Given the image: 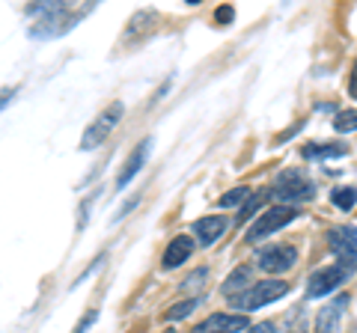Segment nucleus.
Returning <instances> with one entry per match:
<instances>
[{
	"label": "nucleus",
	"mask_w": 357,
	"mask_h": 333,
	"mask_svg": "<svg viewBox=\"0 0 357 333\" xmlns=\"http://www.w3.org/2000/svg\"><path fill=\"white\" fill-rule=\"evenodd\" d=\"M274 196L280 199L283 206L307 203V199L316 196V185H312L301 170H283L274 179Z\"/></svg>",
	"instance_id": "nucleus-2"
},
{
	"label": "nucleus",
	"mask_w": 357,
	"mask_h": 333,
	"mask_svg": "<svg viewBox=\"0 0 357 333\" xmlns=\"http://www.w3.org/2000/svg\"><path fill=\"white\" fill-rule=\"evenodd\" d=\"M248 333H277V327H274V321H259V325H253Z\"/></svg>",
	"instance_id": "nucleus-22"
},
{
	"label": "nucleus",
	"mask_w": 357,
	"mask_h": 333,
	"mask_svg": "<svg viewBox=\"0 0 357 333\" xmlns=\"http://www.w3.org/2000/svg\"><path fill=\"white\" fill-rule=\"evenodd\" d=\"M89 9L93 6H69V3H36V6H30L27 13L36 15V21H33V27H30V36L33 39L63 36V33H69Z\"/></svg>",
	"instance_id": "nucleus-1"
},
{
	"label": "nucleus",
	"mask_w": 357,
	"mask_h": 333,
	"mask_svg": "<svg viewBox=\"0 0 357 333\" xmlns=\"http://www.w3.org/2000/svg\"><path fill=\"white\" fill-rule=\"evenodd\" d=\"M229 18H232V9L229 6H220L218 9V21H229Z\"/></svg>",
	"instance_id": "nucleus-24"
},
{
	"label": "nucleus",
	"mask_w": 357,
	"mask_h": 333,
	"mask_svg": "<svg viewBox=\"0 0 357 333\" xmlns=\"http://www.w3.org/2000/svg\"><path fill=\"white\" fill-rule=\"evenodd\" d=\"M122 114H126V104H122V102H110V104L102 110V114H98L93 122H89V128L84 131V137H81V149H96V146H102L110 131L116 128V122L122 119Z\"/></svg>",
	"instance_id": "nucleus-3"
},
{
	"label": "nucleus",
	"mask_w": 357,
	"mask_h": 333,
	"mask_svg": "<svg viewBox=\"0 0 357 333\" xmlns=\"http://www.w3.org/2000/svg\"><path fill=\"white\" fill-rule=\"evenodd\" d=\"M295 206H274L268 208L262 217H256V224L248 229V241H262L265 235H271V232L289 226L295 220Z\"/></svg>",
	"instance_id": "nucleus-5"
},
{
	"label": "nucleus",
	"mask_w": 357,
	"mask_h": 333,
	"mask_svg": "<svg viewBox=\"0 0 357 333\" xmlns=\"http://www.w3.org/2000/svg\"><path fill=\"white\" fill-rule=\"evenodd\" d=\"M149 146H152V140L146 137V140H140L137 146H134V152L128 155V161H126V170L119 173V179H116V187H126L134 176L140 173V166H143V161H146V155H149Z\"/></svg>",
	"instance_id": "nucleus-13"
},
{
	"label": "nucleus",
	"mask_w": 357,
	"mask_h": 333,
	"mask_svg": "<svg viewBox=\"0 0 357 333\" xmlns=\"http://www.w3.org/2000/svg\"><path fill=\"white\" fill-rule=\"evenodd\" d=\"M295 262H298V250L292 244H274V247H265L256 253V265L268 274H286Z\"/></svg>",
	"instance_id": "nucleus-7"
},
{
	"label": "nucleus",
	"mask_w": 357,
	"mask_h": 333,
	"mask_svg": "<svg viewBox=\"0 0 357 333\" xmlns=\"http://www.w3.org/2000/svg\"><path fill=\"white\" fill-rule=\"evenodd\" d=\"M265 196H268V194H265V191H259V194H253V196L248 199V203H244V208L238 212V224H248V220L253 217V212H256V208H259V203H262Z\"/></svg>",
	"instance_id": "nucleus-19"
},
{
	"label": "nucleus",
	"mask_w": 357,
	"mask_h": 333,
	"mask_svg": "<svg viewBox=\"0 0 357 333\" xmlns=\"http://www.w3.org/2000/svg\"><path fill=\"white\" fill-rule=\"evenodd\" d=\"M345 280H349V268H345V265H328V268L310 274L307 297H325L333 292V288H340Z\"/></svg>",
	"instance_id": "nucleus-8"
},
{
	"label": "nucleus",
	"mask_w": 357,
	"mask_h": 333,
	"mask_svg": "<svg viewBox=\"0 0 357 333\" xmlns=\"http://www.w3.org/2000/svg\"><path fill=\"white\" fill-rule=\"evenodd\" d=\"M286 292H289V286L283 280H262V283L250 286L248 292L238 295L236 301H229V304L238 307V309H259V307L271 304V301H280Z\"/></svg>",
	"instance_id": "nucleus-4"
},
{
	"label": "nucleus",
	"mask_w": 357,
	"mask_h": 333,
	"mask_svg": "<svg viewBox=\"0 0 357 333\" xmlns=\"http://www.w3.org/2000/svg\"><path fill=\"white\" fill-rule=\"evenodd\" d=\"M191 253H194V241L188 235H176L170 244H167V250H164V268L170 271V268L185 265L188 259H191Z\"/></svg>",
	"instance_id": "nucleus-11"
},
{
	"label": "nucleus",
	"mask_w": 357,
	"mask_h": 333,
	"mask_svg": "<svg viewBox=\"0 0 357 333\" xmlns=\"http://www.w3.org/2000/svg\"><path fill=\"white\" fill-rule=\"evenodd\" d=\"M331 199H333L337 208H342V212H351V208L357 206V191L354 187H337V191L331 194Z\"/></svg>",
	"instance_id": "nucleus-16"
},
{
	"label": "nucleus",
	"mask_w": 357,
	"mask_h": 333,
	"mask_svg": "<svg viewBox=\"0 0 357 333\" xmlns=\"http://www.w3.org/2000/svg\"><path fill=\"white\" fill-rule=\"evenodd\" d=\"M345 307H349V295H340V297H333L331 304L321 307L316 316V333H340Z\"/></svg>",
	"instance_id": "nucleus-9"
},
{
	"label": "nucleus",
	"mask_w": 357,
	"mask_h": 333,
	"mask_svg": "<svg viewBox=\"0 0 357 333\" xmlns=\"http://www.w3.org/2000/svg\"><path fill=\"white\" fill-rule=\"evenodd\" d=\"M342 155H349V146H342V143H310V146H304V158L310 161L342 158Z\"/></svg>",
	"instance_id": "nucleus-15"
},
{
	"label": "nucleus",
	"mask_w": 357,
	"mask_h": 333,
	"mask_svg": "<svg viewBox=\"0 0 357 333\" xmlns=\"http://www.w3.org/2000/svg\"><path fill=\"white\" fill-rule=\"evenodd\" d=\"M333 128L340 134H349V131H357V110H342V114L333 116Z\"/></svg>",
	"instance_id": "nucleus-18"
},
{
	"label": "nucleus",
	"mask_w": 357,
	"mask_h": 333,
	"mask_svg": "<svg viewBox=\"0 0 357 333\" xmlns=\"http://www.w3.org/2000/svg\"><path fill=\"white\" fill-rule=\"evenodd\" d=\"M349 93H351V98H357V60H354L351 75H349Z\"/></svg>",
	"instance_id": "nucleus-23"
},
{
	"label": "nucleus",
	"mask_w": 357,
	"mask_h": 333,
	"mask_svg": "<svg viewBox=\"0 0 357 333\" xmlns=\"http://www.w3.org/2000/svg\"><path fill=\"white\" fill-rule=\"evenodd\" d=\"M328 244L340 256V265L345 268H357V226H331L328 229Z\"/></svg>",
	"instance_id": "nucleus-6"
},
{
	"label": "nucleus",
	"mask_w": 357,
	"mask_h": 333,
	"mask_svg": "<svg viewBox=\"0 0 357 333\" xmlns=\"http://www.w3.org/2000/svg\"><path fill=\"white\" fill-rule=\"evenodd\" d=\"M199 307V301H197V297H191V301H182V304H173L170 309H167V321H178V318H188V316H191L194 313V309Z\"/></svg>",
	"instance_id": "nucleus-17"
},
{
	"label": "nucleus",
	"mask_w": 357,
	"mask_h": 333,
	"mask_svg": "<svg viewBox=\"0 0 357 333\" xmlns=\"http://www.w3.org/2000/svg\"><path fill=\"white\" fill-rule=\"evenodd\" d=\"M227 229V220L223 217H215V215H208V217H199L194 220V232H197V238L203 247H208V244H215L220 238V232Z\"/></svg>",
	"instance_id": "nucleus-14"
},
{
	"label": "nucleus",
	"mask_w": 357,
	"mask_h": 333,
	"mask_svg": "<svg viewBox=\"0 0 357 333\" xmlns=\"http://www.w3.org/2000/svg\"><path fill=\"white\" fill-rule=\"evenodd\" d=\"M250 277H253V271H250V265H238L236 271H232L227 280H223V286H220V292H223V297L227 301H236L238 295H244L250 288Z\"/></svg>",
	"instance_id": "nucleus-12"
},
{
	"label": "nucleus",
	"mask_w": 357,
	"mask_h": 333,
	"mask_svg": "<svg viewBox=\"0 0 357 333\" xmlns=\"http://www.w3.org/2000/svg\"><path fill=\"white\" fill-rule=\"evenodd\" d=\"M96 318H98V313H96V309H89V313H86V316H84V318L75 325V330H72V333H84L89 325H96Z\"/></svg>",
	"instance_id": "nucleus-21"
},
{
	"label": "nucleus",
	"mask_w": 357,
	"mask_h": 333,
	"mask_svg": "<svg viewBox=\"0 0 357 333\" xmlns=\"http://www.w3.org/2000/svg\"><path fill=\"white\" fill-rule=\"evenodd\" d=\"M244 327H248V318H244V316L215 313V316H208L203 325H197L194 333H238Z\"/></svg>",
	"instance_id": "nucleus-10"
},
{
	"label": "nucleus",
	"mask_w": 357,
	"mask_h": 333,
	"mask_svg": "<svg viewBox=\"0 0 357 333\" xmlns=\"http://www.w3.org/2000/svg\"><path fill=\"white\" fill-rule=\"evenodd\" d=\"M248 196H250L248 187H236V191L223 194V196L218 199V206H236V203H241V199H248Z\"/></svg>",
	"instance_id": "nucleus-20"
}]
</instances>
